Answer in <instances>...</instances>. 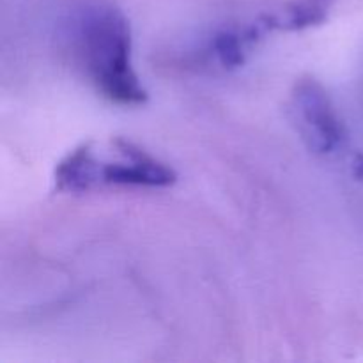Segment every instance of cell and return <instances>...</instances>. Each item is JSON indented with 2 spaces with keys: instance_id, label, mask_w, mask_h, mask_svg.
I'll use <instances>...</instances> for the list:
<instances>
[{
  "instance_id": "2",
  "label": "cell",
  "mask_w": 363,
  "mask_h": 363,
  "mask_svg": "<svg viewBox=\"0 0 363 363\" xmlns=\"http://www.w3.org/2000/svg\"><path fill=\"white\" fill-rule=\"evenodd\" d=\"M112 149L116 158H98L92 145L91 186H144L167 188L176 183L177 176L170 167L152 158L149 152L124 138H113Z\"/></svg>"
},
{
  "instance_id": "6",
  "label": "cell",
  "mask_w": 363,
  "mask_h": 363,
  "mask_svg": "<svg viewBox=\"0 0 363 363\" xmlns=\"http://www.w3.org/2000/svg\"><path fill=\"white\" fill-rule=\"evenodd\" d=\"M354 174H357L358 179H363V156L358 155L354 160Z\"/></svg>"
},
{
  "instance_id": "4",
  "label": "cell",
  "mask_w": 363,
  "mask_h": 363,
  "mask_svg": "<svg viewBox=\"0 0 363 363\" xmlns=\"http://www.w3.org/2000/svg\"><path fill=\"white\" fill-rule=\"evenodd\" d=\"M259 34L254 25H248L243 28H223L222 32L213 38L211 50L215 53L216 60L222 64L225 69H234L245 62L247 50L254 43L259 41Z\"/></svg>"
},
{
  "instance_id": "3",
  "label": "cell",
  "mask_w": 363,
  "mask_h": 363,
  "mask_svg": "<svg viewBox=\"0 0 363 363\" xmlns=\"http://www.w3.org/2000/svg\"><path fill=\"white\" fill-rule=\"evenodd\" d=\"M294 121L305 142L314 152H332L346 138V130L337 116L328 92L315 78H301L294 85Z\"/></svg>"
},
{
  "instance_id": "5",
  "label": "cell",
  "mask_w": 363,
  "mask_h": 363,
  "mask_svg": "<svg viewBox=\"0 0 363 363\" xmlns=\"http://www.w3.org/2000/svg\"><path fill=\"white\" fill-rule=\"evenodd\" d=\"M333 0H294L279 16V30H303L323 23Z\"/></svg>"
},
{
  "instance_id": "1",
  "label": "cell",
  "mask_w": 363,
  "mask_h": 363,
  "mask_svg": "<svg viewBox=\"0 0 363 363\" xmlns=\"http://www.w3.org/2000/svg\"><path fill=\"white\" fill-rule=\"evenodd\" d=\"M78 50L101 96L123 106L144 105L147 92L131 64V28L112 6H96L78 21Z\"/></svg>"
}]
</instances>
